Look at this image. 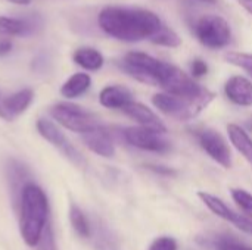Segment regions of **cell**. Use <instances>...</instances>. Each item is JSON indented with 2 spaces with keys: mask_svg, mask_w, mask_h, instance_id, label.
<instances>
[{
  "mask_svg": "<svg viewBox=\"0 0 252 250\" xmlns=\"http://www.w3.org/2000/svg\"><path fill=\"white\" fill-rule=\"evenodd\" d=\"M247 127H248V130H251L252 131V118L248 121V122H247Z\"/></svg>",
  "mask_w": 252,
  "mask_h": 250,
  "instance_id": "36",
  "label": "cell"
},
{
  "mask_svg": "<svg viewBox=\"0 0 252 250\" xmlns=\"http://www.w3.org/2000/svg\"><path fill=\"white\" fill-rule=\"evenodd\" d=\"M41 29V18L30 16H4L0 15V35L6 37H27Z\"/></svg>",
  "mask_w": 252,
  "mask_h": 250,
  "instance_id": "11",
  "label": "cell"
},
{
  "mask_svg": "<svg viewBox=\"0 0 252 250\" xmlns=\"http://www.w3.org/2000/svg\"><path fill=\"white\" fill-rule=\"evenodd\" d=\"M50 115L62 127H65L69 131L80 133L81 136L100 125L93 113L72 103L53 105L50 108Z\"/></svg>",
  "mask_w": 252,
  "mask_h": 250,
  "instance_id": "5",
  "label": "cell"
},
{
  "mask_svg": "<svg viewBox=\"0 0 252 250\" xmlns=\"http://www.w3.org/2000/svg\"><path fill=\"white\" fill-rule=\"evenodd\" d=\"M161 62L162 60L145 52H128L120 60V68L143 84L158 85V71Z\"/></svg>",
  "mask_w": 252,
  "mask_h": 250,
  "instance_id": "6",
  "label": "cell"
},
{
  "mask_svg": "<svg viewBox=\"0 0 252 250\" xmlns=\"http://www.w3.org/2000/svg\"><path fill=\"white\" fill-rule=\"evenodd\" d=\"M149 168H151L152 171L158 172V174H167V175L176 174V171H173V169H170V168H162V167H155V165H149Z\"/></svg>",
  "mask_w": 252,
  "mask_h": 250,
  "instance_id": "31",
  "label": "cell"
},
{
  "mask_svg": "<svg viewBox=\"0 0 252 250\" xmlns=\"http://www.w3.org/2000/svg\"><path fill=\"white\" fill-rule=\"evenodd\" d=\"M32 99H34V91L31 88H22V90L10 94L9 97H4L3 106H4L10 121L13 118H16L18 115L24 113L32 103Z\"/></svg>",
  "mask_w": 252,
  "mask_h": 250,
  "instance_id": "18",
  "label": "cell"
},
{
  "mask_svg": "<svg viewBox=\"0 0 252 250\" xmlns=\"http://www.w3.org/2000/svg\"><path fill=\"white\" fill-rule=\"evenodd\" d=\"M123 136L126 141L137 149L155 152V153H165L171 149L170 141L164 137L162 133H158L152 128L145 127H128L124 128Z\"/></svg>",
  "mask_w": 252,
  "mask_h": 250,
  "instance_id": "8",
  "label": "cell"
},
{
  "mask_svg": "<svg viewBox=\"0 0 252 250\" xmlns=\"http://www.w3.org/2000/svg\"><path fill=\"white\" fill-rule=\"evenodd\" d=\"M19 211L21 237L27 246L35 248L49 222V202L43 189L34 183H30L22 192Z\"/></svg>",
  "mask_w": 252,
  "mask_h": 250,
  "instance_id": "2",
  "label": "cell"
},
{
  "mask_svg": "<svg viewBox=\"0 0 252 250\" xmlns=\"http://www.w3.org/2000/svg\"><path fill=\"white\" fill-rule=\"evenodd\" d=\"M216 246L219 250H252V248L239 243L233 239H219L216 242Z\"/></svg>",
  "mask_w": 252,
  "mask_h": 250,
  "instance_id": "28",
  "label": "cell"
},
{
  "mask_svg": "<svg viewBox=\"0 0 252 250\" xmlns=\"http://www.w3.org/2000/svg\"><path fill=\"white\" fill-rule=\"evenodd\" d=\"M148 250H177V242L173 237H158L152 242Z\"/></svg>",
  "mask_w": 252,
  "mask_h": 250,
  "instance_id": "27",
  "label": "cell"
},
{
  "mask_svg": "<svg viewBox=\"0 0 252 250\" xmlns=\"http://www.w3.org/2000/svg\"><path fill=\"white\" fill-rule=\"evenodd\" d=\"M92 84V78L89 74L77 72L71 75L61 87V94L66 99H75L81 94H84Z\"/></svg>",
  "mask_w": 252,
  "mask_h": 250,
  "instance_id": "20",
  "label": "cell"
},
{
  "mask_svg": "<svg viewBox=\"0 0 252 250\" xmlns=\"http://www.w3.org/2000/svg\"><path fill=\"white\" fill-rule=\"evenodd\" d=\"M12 47H13V44H12L10 40L1 38L0 40V56H6L7 53H10L12 52Z\"/></svg>",
  "mask_w": 252,
  "mask_h": 250,
  "instance_id": "30",
  "label": "cell"
},
{
  "mask_svg": "<svg viewBox=\"0 0 252 250\" xmlns=\"http://www.w3.org/2000/svg\"><path fill=\"white\" fill-rule=\"evenodd\" d=\"M72 60L87 71H99L103 66V56L93 47H80L74 52Z\"/></svg>",
  "mask_w": 252,
  "mask_h": 250,
  "instance_id": "21",
  "label": "cell"
},
{
  "mask_svg": "<svg viewBox=\"0 0 252 250\" xmlns=\"http://www.w3.org/2000/svg\"><path fill=\"white\" fill-rule=\"evenodd\" d=\"M0 118L4 119V121H10L7 112H6V109H4V106H3V97H0Z\"/></svg>",
  "mask_w": 252,
  "mask_h": 250,
  "instance_id": "32",
  "label": "cell"
},
{
  "mask_svg": "<svg viewBox=\"0 0 252 250\" xmlns=\"http://www.w3.org/2000/svg\"><path fill=\"white\" fill-rule=\"evenodd\" d=\"M6 178L9 184V192L13 200V205L19 208L21 196L24 189L31 183V172L30 169L18 159H7L6 162Z\"/></svg>",
  "mask_w": 252,
  "mask_h": 250,
  "instance_id": "12",
  "label": "cell"
},
{
  "mask_svg": "<svg viewBox=\"0 0 252 250\" xmlns=\"http://www.w3.org/2000/svg\"><path fill=\"white\" fill-rule=\"evenodd\" d=\"M214 99L216 94L198 100H188L168 93H157L152 97V103L170 118H174L177 121H190L198 116Z\"/></svg>",
  "mask_w": 252,
  "mask_h": 250,
  "instance_id": "3",
  "label": "cell"
},
{
  "mask_svg": "<svg viewBox=\"0 0 252 250\" xmlns=\"http://www.w3.org/2000/svg\"><path fill=\"white\" fill-rule=\"evenodd\" d=\"M97 22L103 32L127 43L151 40L164 24L161 18L151 10L128 6L103 7L99 12Z\"/></svg>",
  "mask_w": 252,
  "mask_h": 250,
  "instance_id": "1",
  "label": "cell"
},
{
  "mask_svg": "<svg viewBox=\"0 0 252 250\" xmlns=\"http://www.w3.org/2000/svg\"><path fill=\"white\" fill-rule=\"evenodd\" d=\"M90 224H92L90 237L93 240L96 250H120V245L115 234L100 218H94L93 221H90Z\"/></svg>",
  "mask_w": 252,
  "mask_h": 250,
  "instance_id": "17",
  "label": "cell"
},
{
  "mask_svg": "<svg viewBox=\"0 0 252 250\" xmlns=\"http://www.w3.org/2000/svg\"><path fill=\"white\" fill-rule=\"evenodd\" d=\"M149 41L164 47H179L182 44V38L179 37V34L173 31L170 27H167L165 24H162V27L151 37Z\"/></svg>",
  "mask_w": 252,
  "mask_h": 250,
  "instance_id": "23",
  "label": "cell"
},
{
  "mask_svg": "<svg viewBox=\"0 0 252 250\" xmlns=\"http://www.w3.org/2000/svg\"><path fill=\"white\" fill-rule=\"evenodd\" d=\"M226 60L232 65H236L252 75V55L251 53H241V52H229L226 55Z\"/></svg>",
  "mask_w": 252,
  "mask_h": 250,
  "instance_id": "24",
  "label": "cell"
},
{
  "mask_svg": "<svg viewBox=\"0 0 252 250\" xmlns=\"http://www.w3.org/2000/svg\"><path fill=\"white\" fill-rule=\"evenodd\" d=\"M37 250H58L56 249V242H55V236H53V230L50 227V224L47 222L41 237H40V242L37 243L35 246Z\"/></svg>",
  "mask_w": 252,
  "mask_h": 250,
  "instance_id": "26",
  "label": "cell"
},
{
  "mask_svg": "<svg viewBox=\"0 0 252 250\" xmlns=\"http://www.w3.org/2000/svg\"><path fill=\"white\" fill-rule=\"evenodd\" d=\"M201 1H204V3H210V4H216V3H217V0H201Z\"/></svg>",
  "mask_w": 252,
  "mask_h": 250,
  "instance_id": "35",
  "label": "cell"
},
{
  "mask_svg": "<svg viewBox=\"0 0 252 250\" xmlns=\"http://www.w3.org/2000/svg\"><path fill=\"white\" fill-rule=\"evenodd\" d=\"M9 3H13V4H18V6H28L32 0H6Z\"/></svg>",
  "mask_w": 252,
  "mask_h": 250,
  "instance_id": "34",
  "label": "cell"
},
{
  "mask_svg": "<svg viewBox=\"0 0 252 250\" xmlns=\"http://www.w3.org/2000/svg\"><path fill=\"white\" fill-rule=\"evenodd\" d=\"M193 32L199 43L208 49H223L230 43L232 29L229 22L219 15H202L193 24Z\"/></svg>",
  "mask_w": 252,
  "mask_h": 250,
  "instance_id": "4",
  "label": "cell"
},
{
  "mask_svg": "<svg viewBox=\"0 0 252 250\" xmlns=\"http://www.w3.org/2000/svg\"><path fill=\"white\" fill-rule=\"evenodd\" d=\"M69 221H71V225H72L74 231L80 237L89 239L92 236V224H90V220L86 217V214L77 205H71V208H69Z\"/></svg>",
  "mask_w": 252,
  "mask_h": 250,
  "instance_id": "22",
  "label": "cell"
},
{
  "mask_svg": "<svg viewBox=\"0 0 252 250\" xmlns=\"http://www.w3.org/2000/svg\"><path fill=\"white\" fill-rule=\"evenodd\" d=\"M227 133L235 149L252 165V139L250 137V134L236 124H229Z\"/></svg>",
  "mask_w": 252,
  "mask_h": 250,
  "instance_id": "19",
  "label": "cell"
},
{
  "mask_svg": "<svg viewBox=\"0 0 252 250\" xmlns=\"http://www.w3.org/2000/svg\"><path fill=\"white\" fill-rule=\"evenodd\" d=\"M99 102L108 109H123L133 102V94L124 85H108L100 91Z\"/></svg>",
  "mask_w": 252,
  "mask_h": 250,
  "instance_id": "16",
  "label": "cell"
},
{
  "mask_svg": "<svg viewBox=\"0 0 252 250\" xmlns=\"http://www.w3.org/2000/svg\"><path fill=\"white\" fill-rule=\"evenodd\" d=\"M198 197L204 202V205L213 212L216 214L217 217L223 218L224 221H229L232 222L236 228H239L241 231L247 233V234H251L252 236V220L242 215V214H238L235 212L233 209H230L220 197L217 196H213L210 193H205V192H199L198 193Z\"/></svg>",
  "mask_w": 252,
  "mask_h": 250,
  "instance_id": "10",
  "label": "cell"
},
{
  "mask_svg": "<svg viewBox=\"0 0 252 250\" xmlns=\"http://www.w3.org/2000/svg\"><path fill=\"white\" fill-rule=\"evenodd\" d=\"M232 197L236 202V205L252 220V194L242 189H233Z\"/></svg>",
  "mask_w": 252,
  "mask_h": 250,
  "instance_id": "25",
  "label": "cell"
},
{
  "mask_svg": "<svg viewBox=\"0 0 252 250\" xmlns=\"http://www.w3.org/2000/svg\"><path fill=\"white\" fill-rule=\"evenodd\" d=\"M224 93L238 106H252V81L242 75L230 77L224 84Z\"/></svg>",
  "mask_w": 252,
  "mask_h": 250,
  "instance_id": "15",
  "label": "cell"
},
{
  "mask_svg": "<svg viewBox=\"0 0 252 250\" xmlns=\"http://www.w3.org/2000/svg\"><path fill=\"white\" fill-rule=\"evenodd\" d=\"M81 139H83L84 144L99 156L112 158L115 155V144L111 137V133L106 128H103L102 125L83 134Z\"/></svg>",
  "mask_w": 252,
  "mask_h": 250,
  "instance_id": "13",
  "label": "cell"
},
{
  "mask_svg": "<svg viewBox=\"0 0 252 250\" xmlns=\"http://www.w3.org/2000/svg\"><path fill=\"white\" fill-rule=\"evenodd\" d=\"M199 146L205 150V153L216 161L223 168L229 169L232 167V150L227 144L226 139L213 128H204L196 133Z\"/></svg>",
  "mask_w": 252,
  "mask_h": 250,
  "instance_id": "9",
  "label": "cell"
},
{
  "mask_svg": "<svg viewBox=\"0 0 252 250\" xmlns=\"http://www.w3.org/2000/svg\"><path fill=\"white\" fill-rule=\"evenodd\" d=\"M190 69H192V75H193L195 78H201V77L207 75V72H208V65H207L202 59H195V60L192 62Z\"/></svg>",
  "mask_w": 252,
  "mask_h": 250,
  "instance_id": "29",
  "label": "cell"
},
{
  "mask_svg": "<svg viewBox=\"0 0 252 250\" xmlns=\"http://www.w3.org/2000/svg\"><path fill=\"white\" fill-rule=\"evenodd\" d=\"M239 3H241V6L248 12V13H251L252 15V0H238Z\"/></svg>",
  "mask_w": 252,
  "mask_h": 250,
  "instance_id": "33",
  "label": "cell"
},
{
  "mask_svg": "<svg viewBox=\"0 0 252 250\" xmlns=\"http://www.w3.org/2000/svg\"><path fill=\"white\" fill-rule=\"evenodd\" d=\"M126 115H128L131 119H134L140 127L145 128H152L158 133L165 134L167 133V127L164 125V122L158 118V115H155L154 111H151L146 105L139 103V102H131L128 103L126 108L121 109Z\"/></svg>",
  "mask_w": 252,
  "mask_h": 250,
  "instance_id": "14",
  "label": "cell"
},
{
  "mask_svg": "<svg viewBox=\"0 0 252 250\" xmlns=\"http://www.w3.org/2000/svg\"><path fill=\"white\" fill-rule=\"evenodd\" d=\"M37 131L38 134L47 140L53 147H56L68 161H71L77 167H86V159L84 156L78 152V149L66 139V136L49 119L40 118L37 121Z\"/></svg>",
  "mask_w": 252,
  "mask_h": 250,
  "instance_id": "7",
  "label": "cell"
}]
</instances>
